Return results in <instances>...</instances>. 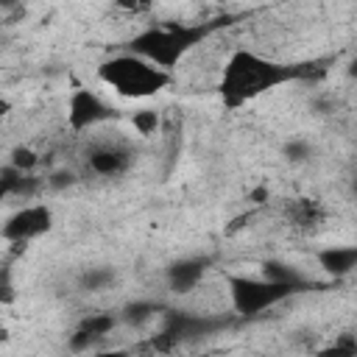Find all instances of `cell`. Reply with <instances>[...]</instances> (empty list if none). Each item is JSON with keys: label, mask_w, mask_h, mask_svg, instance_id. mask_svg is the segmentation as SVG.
I'll return each instance as SVG.
<instances>
[{"label": "cell", "mask_w": 357, "mask_h": 357, "mask_svg": "<svg viewBox=\"0 0 357 357\" xmlns=\"http://www.w3.org/2000/svg\"><path fill=\"white\" fill-rule=\"evenodd\" d=\"M226 293H229V304L237 315L257 318L259 312H265V310L282 304L284 298H290L293 293H298V287L268 279L265 273H259V276L229 273L226 276Z\"/></svg>", "instance_id": "277c9868"}, {"label": "cell", "mask_w": 357, "mask_h": 357, "mask_svg": "<svg viewBox=\"0 0 357 357\" xmlns=\"http://www.w3.org/2000/svg\"><path fill=\"white\" fill-rule=\"evenodd\" d=\"M98 78L103 86H109L117 98L126 100H148L167 89L173 84V73L165 67H156L153 61L126 50L98 64Z\"/></svg>", "instance_id": "7a4b0ae2"}, {"label": "cell", "mask_w": 357, "mask_h": 357, "mask_svg": "<svg viewBox=\"0 0 357 357\" xmlns=\"http://www.w3.org/2000/svg\"><path fill=\"white\" fill-rule=\"evenodd\" d=\"M287 156H290L293 162H301V159H307V156H310V148H307V142H290V145H287Z\"/></svg>", "instance_id": "ffe728a7"}, {"label": "cell", "mask_w": 357, "mask_h": 357, "mask_svg": "<svg viewBox=\"0 0 357 357\" xmlns=\"http://www.w3.org/2000/svg\"><path fill=\"white\" fill-rule=\"evenodd\" d=\"M114 315H109V312H95V315H89V318H84L81 321V332H86V335H92L95 340L98 337H103V335H109L112 329H114Z\"/></svg>", "instance_id": "4fadbf2b"}, {"label": "cell", "mask_w": 357, "mask_h": 357, "mask_svg": "<svg viewBox=\"0 0 357 357\" xmlns=\"http://www.w3.org/2000/svg\"><path fill=\"white\" fill-rule=\"evenodd\" d=\"M86 170L100 176V178H117L128 173L134 162V148L123 137H100L86 148Z\"/></svg>", "instance_id": "5b68a950"}, {"label": "cell", "mask_w": 357, "mask_h": 357, "mask_svg": "<svg viewBox=\"0 0 357 357\" xmlns=\"http://www.w3.org/2000/svg\"><path fill=\"white\" fill-rule=\"evenodd\" d=\"M262 273H265L268 279L293 284V287H298V290L307 287V279H304L293 265H287V262H282V259H265V262H262Z\"/></svg>", "instance_id": "8fae6325"}, {"label": "cell", "mask_w": 357, "mask_h": 357, "mask_svg": "<svg viewBox=\"0 0 357 357\" xmlns=\"http://www.w3.org/2000/svg\"><path fill=\"white\" fill-rule=\"evenodd\" d=\"M112 282H114V271H109V268H89V271L81 276V287L89 290V293H100V290H106Z\"/></svg>", "instance_id": "5bb4252c"}, {"label": "cell", "mask_w": 357, "mask_h": 357, "mask_svg": "<svg viewBox=\"0 0 357 357\" xmlns=\"http://www.w3.org/2000/svg\"><path fill=\"white\" fill-rule=\"evenodd\" d=\"M53 229V209L47 204H25L3 223V240L11 245H25Z\"/></svg>", "instance_id": "8992f818"}, {"label": "cell", "mask_w": 357, "mask_h": 357, "mask_svg": "<svg viewBox=\"0 0 357 357\" xmlns=\"http://www.w3.org/2000/svg\"><path fill=\"white\" fill-rule=\"evenodd\" d=\"M73 181H75V173H73V170H53V173L45 178V184H47V187H53V190L70 187Z\"/></svg>", "instance_id": "ac0fdd59"}, {"label": "cell", "mask_w": 357, "mask_h": 357, "mask_svg": "<svg viewBox=\"0 0 357 357\" xmlns=\"http://www.w3.org/2000/svg\"><path fill=\"white\" fill-rule=\"evenodd\" d=\"M8 165H14V167H20V170H25V173H33V167L39 165V153H36L33 148H28V145H17V148L11 151Z\"/></svg>", "instance_id": "9a60e30c"}, {"label": "cell", "mask_w": 357, "mask_h": 357, "mask_svg": "<svg viewBox=\"0 0 357 357\" xmlns=\"http://www.w3.org/2000/svg\"><path fill=\"white\" fill-rule=\"evenodd\" d=\"M321 354H357V332L354 335H340L332 346L321 349Z\"/></svg>", "instance_id": "e0dca14e"}, {"label": "cell", "mask_w": 357, "mask_h": 357, "mask_svg": "<svg viewBox=\"0 0 357 357\" xmlns=\"http://www.w3.org/2000/svg\"><path fill=\"white\" fill-rule=\"evenodd\" d=\"M159 126H162V114H159L156 109H137V112L131 114V128H134L139 137L156 134Z\"/></svg>", "instance_id": "7c38bea8"}, {"label": "cell", "mask_w": 357, "mask_h": 357, "mask_svg": "<svg viewBox=\"0 0 357 357\" xmlns=\"http://www.w3.org/2000/svg\"><path fill=\"white\" fill-rule=\"evenodd\" d=\"M153 315V307H148V304H131L128 310H126V321H134V324H139V321H145V318H151Z\"/></svg>", "instance_id": "d6986e66"}, {"label": "cell", "mask_w": 357, "mask_h": 357, "mask_svg": "<svg viewBox=\"0 0 357 357\" xmlns=\"http://www.w3.org/2000/svg\"><path fill=\"white\" fill-rule=\"evenodd\" d=\"M117 11L128 14V17H148L156 6V0H114Z\"/></svg>", "instance_id": "2e32d148"}, {"label": "cell", "mask_w": 357, "mask_h": 357, "mask_svg": "<svg viewBox=\"0 0 357 357\" xmlns=\"http://www.w3.org/2000/svg\"><path fill=\"white\" fill-rule=\"evenodd\" d=\"M114 117V109L92 89L86 86H75L67 98V126L70 131L81 134L86 128H98L103 123H109Z\"/></svg>", "instance_id": "52a82bcc"}, {"label": "cell", "mask_w": 357, "mask_h": 357, "mask_svg": "<svg viewBox=\"0 0 357 357\" xmlns=\"http://www.w3.org/2000/svg\"><path fill=\"white\" fill-rule=\"evenodd\" d=\"M346 73H349V78H351V81H357V56H354V59L349 61V67H346Z\"/></svg>", "instance_id": "44dd1931"}, {"label": "cell", "mask_w": 357, "mask_h": 357, "mask_svg": "<svg viewBox=\"0 0 357 357\" xmlns=\"http://www.w3.org/2000/svg\"><path fill=\"white\" fill-rule=\"evenodd\" d=\"M304 75H307L304 67L268 59L248 47H237L223 61V70L218 78V95L226 109H240V106L257 100L259 95L276 89L282 84L298 81Z\"/></svg>", "instance_id": "6da1fadb"}, {"label": "cell", "mask_w": 357, "mask_h": 357, "mask_svg": "<svg viewBox=\"0 0 357 357\" xmlns=\"http://www.w3.org/2000/svg\"><path fill=\"white\" fill-rule=\"evenodd\" d=\"M206 36V25H151L128 39V50L153 61L156 67L176 70Z\"/></svg>", "instance_id": "3957f363"}, {"label": "cell", "mask_w": 357, "mask_h": 357, "mask_svg": "<svg viewBox=\"0 0 357 357\" xmlns=\"http://www.w3.org/2000/svg\"><path fill=\"white\" fill-rule=\"evenodd\" d=\"M206 268H209V259H204V257H184V259L173 262V265L167 268V276H165L170 293H176V296L192 293V290L204 282Z\"/></svg>", "instance_id": "9c48e42d"}, {"label": "cell", "mask_w": 357, "mask_h": 357, "mask_svg": "<svg viewBox=\"0 0 357 357\" xmlns=\"http://www.w3.org/2000/svg\"><path fill=\"white\" fill-rule=\"evenodd\" d=\"M315 262L324 273L340 279L357 268V245H326L315 254Z\"/></svg>", "instance_id": "30bf717a"}, {"label": "cell", "mask_w": 357, "mask_h": 357, "mask_svg": "<svg viewBox=\"0 0 357 357\" xmlns=\"http://www.w3.org/2000/svg\"><path fill=\"white\" fill-rule=\"evenodd\" d=\"M284 223L298 234H315L326 223V206L318 198H293L284 204Z\"/></svg>", "instance_id": "ba28073f"}]
</instances>
